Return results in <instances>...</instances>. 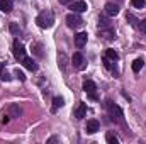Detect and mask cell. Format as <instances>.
<instances>
[{
    "label": "cell",
    "instance_id": "44dd1931",
    "mask_svg": "<svg viewBox=\"0 0 146 144\" xmlns=\"http://www.w3.org/2000/svg\"><path fill=\"white\" fill-rule=\"evenodd\" d=\"M131 3H133V7H136V9H145L146 7V0H131Z\"/></svg>",
    "mask_w": 146,
    "mask_h": 144
},
{
    "label": "cell",
    "instance_id": "d4e9b609",
    "mask_svg": "<svg viewBox=\"0 0 146 144\" xmlns=\"http://www.w3.org/2000/svg\"><path fill=\"white\" fill-rule=\"evenodd\" d=\"M15 76H17V80H21V81H24V80H26V76H24V73L21 71V70H15Z\"/></svg>",
    "mask_w": 146,
    "mask_h": 144
},
{
    "label": "cell",
    "instance_id": "603a6c76",
    "mask_svg": "<svg viewBox=\"0 0 146 144\" xmlns=\"http://www.w3.org/2000/svg\"><path fill=\"white\" fill-rule=\"evenodd\" d=\"M106 141H107L109 144H117V143H119V139H117L114 134H110V132L107 134V136H106Z\"/></svg>",
    "mask_w": 146,
    "mask_h": 144
},
{
    "label": "cell",
    "instance_id": "484cf974",
    "mask_svg": "<svg viewBox=\"0 0 146 144\" xmlns=\"http://www.w3.org/2000/svg\"><path fill=\"white\" fill-rule=\"evenodd\" d=\"M138 27H139L141 32H146V20H141V22L138 24Z\"/></svg>",
    "mask_w": 146,
    "mask_h": 144
},
{
    "label": "cell",
    "instance_id": "52a82bcc",
    "mask_svg": "<svg viewBox=\"0 0 146 144\" xmlns=\"http://www.w3.org/2000/svg\"><path fill=\"white\" fill-rule=\"evenodd\" d=\"M99 36L106 41H114L115 39V32L112 31V27H107V29H100V34Z\"/></svg>",
    "mask_w": 146,
    "mask_h": 144
},
{
    "label": "cell",
    "instance_id": "2e32d148",
    "mask_svg": "<svg viewBox=\"0 0 146 144\" xmlns=\"http://www.w3.org/2000/svg\"><path fill=\"white\" fill-rule=\"evenodd\" d=\"M107 27H112L110 20L107 19V17L100 15V17H99V29H107Z\"/></svg>",
    "mask_w": 146,
    "mask_h": 144
},
{
    "label": "cell",
    "instance_id": "5bb4252c",
    "mask_svg": "<svg viewBox=\"0 0 146 144\" xmlns=\"http://www.w3.org/2000/svg\"><path fill=\"white\" fill-rule=\"evenodd\" d=\"M22 63H24V66H26L27 70H31V71H36V70H37V65L34 63V59H33V58H27V56H26V58L22 59Z\"/></svg>",
    "mask_w": 146,
    "mask_h": 144
},
{
    "label": "cell",
    "instance_id": "4fadbf2b",
    "mask_svg": "<svg viewBox=\"0 0 146 144\" xmlns=\"http://www.w3.org/2000/svg\"><path fill=\"white\" fill-rule=\"evenodd\" d=\"M87 114V105L85 104H78V107L75 108V117L76 119H83Z\"/></svg>",
    "mask_w": 146,
    "mask_h": 144
},
{
    "label": "cell",
    "instance_id": "83f0119b",
    "mask_svg": "<svg viewBox=\"0 0 146 144\" xmlns=\"http://www.w3.org/2000/svg\"><path fill=\"white\" fill-rule=\"evenodd\" d=\"M34 48H36V51H34V53H36L37 56H42V51H41V44H36Z\"/></svg>",
    "mask_w": 146,
    "mask_h": 144
},
{
    "label": "cell",
    "instance_id": "7c38bea8",
    "mask_svg": "<svg viewBox=\"0 0 146 144\" xmlns=\"http://www.w3.org/2000/svg\"><path fill=\"white\" fill-rule=\"evenodd\" d=\"M87 44V32H78L75 36V46L76 48H83Z\"/></svg>",
    "mask_w": 146,
    "mask_h": 144
},
{
    "label": "cell",
    "instance_id": "e0dca14e",
    "mask_svg": "<svg viewBox=\"0 0 146 144\" xmlns=\"http://www.w3.org/2000/svg\"><path fill=\"white\" fill-rule=\"evenodd\" d=\"M9 114H10L12 117H19V115L22 114V108L19 107V105H15V104H12V105L9 107Z\"/></svg>",
    "mask_w": 146,
    "mask_h": 144
},
{
    "label": "cell",
    "instance_id": "6da1fadb",
    "mask_svg": "<svg viewBox=\"0 0 146 144\" xmlns=\"http://www.w3.org/2000/svg\"><path fill=\"white\" fill-rule=\"evenodd\" d=\"M36 22H37V26H39V27H42V29H49V27L54 24L53 12H49V10L41 12V14L36 17Z\"/></svg>",
    "mask_w": 146,
    "mask_h": 144
},
{
    "label": "cell",
    "instance_id": "1f68e13d",
    "mask_svg": "<svg viewBox=\"0 0 146 144\" xmlns=\"http://www.w3.org/2000/svg\"><path fill=\"white\" fill-rule=\"evenodd\" d=\"M73 0H60V3H65V5H66V3H72Z\"/></svg>",
    "mask_w": 146,
    "mask_h": 144
},
{
    "label": "cell",
    "instance_id": "4dcf8cb0",
    "mask_svg": "<svg viewBox=\"0 0 146 144\" xmlns=\"http://www.w3.org/2000/svg\"><path fill=\"white\" fill-rule=\"evenodd\" d=\"M2 122H3V124H7V122H9V115H3V119H2Z\"/></svg>",
    "mask_w": 146,
    "mask_h": 144
},
{
    "label": "cell",
    "instance_id": "8fae6325",
    "mask_svg": "<svg viewBox=\"0 0 146 144\" xmlns=\"http://www.w3.org/2000/svg\"><path fill=\"white\" fill-rule=\"evenodd\" d=\"M104 9H106V14L110 15V17H114V15H117V14H119V7H117L115 3H112V2H107Z\"/></svg>",
    "mask_w": 146,
    "mask_h": 144
},
{
    "label": "cell",
    "instance_id": "ba28073f",
    "mask_svg": "<svg viewBox=\"0 0 146 144\" xmlns=\"http://www.w3.org/2000/svg\"><path fill=\"white\" fill-rule=\"evenodd\" d=\"M70 9H72V12L80 14V12H85V10H87V3H85L83 0H78V2H73Z\"/></svg>",
    "mask_w": 146,
    "mask_h": 144
},
{
    "label": "cell",
    "instance_id": "7402d4cb",
    "mask_svg": "<svg viewBox=\"0 0 146 144\" xmlns=\"http://www.w3.org/2000/svg\"><path fill=\"white\" fill-rule=\"evenodd\" d=\"M10 32L14 36H21V29H19V26L15 22H10Z\"/></svg>",
    "mask_w": 146,
    "mask_h": 144
},
{
    "label": "cell",
    "instance_id": "7a4b0ae2",
    "mask_svg": "<svg viewBox=\"0 0 146 144\" xmlns=\"http://www.w3.org/2000/svg\"><path fill=\"white\" fill-rule=\"evenodd\" d=\"M107 108H109L110 120H112V122H115V124H124V114H122V110L117 107L115 104L107 102Z\"/></svg>",
    "mask_w": 146,
    "mask_h": 144
},
{
    "label": "cell",
    "instance_id": "f546056e",
    "mask_svg": "<svg viewBox=\"0 0 146 144\" xmlns=\"http://www.w3.org/2000/svg\"><path fill=\"white\" fill-rule=\"evenodd\" d=\"M2 75H3V63L0 61V80H2Z\"/></svg>",
    "mask_w": 146,
    "mask_h": 144
},
{
    "label": "cell",
    "instance_id": "30bf717a",
    "mask_svg": "<svg viewBox=\"0 0 146 144\" xmlns=\"http://www.w3.org/2000/svg\"><path fill=\"white\" fill-rule=\"evenodd\" d=\"M85 131H87L88 134H95V132L99 131V122H97L95 119H90V120L87 122V126H85Z\"/></svg>",
    "mask_w": 146,
    "mask_h": 144
},
{
    "label": "cell",
    "instance_id": "3957f363",
    "mask_svg": "<svg viewBox=\"0 0 146 144\" xmlns=\"http://www.w3.org/2000/svg\"><path fill=\"white\" fill-rule=\"evenodd\" d=\"M66 24H68V27H72V29H78V27L83 26V19H82L76 12H73V14H68V15H66Z\"/></svg>",
    "mask_w": 146,
    "mask_h": 144
},
{
    "label": "cell",
    "instance_id": "d6986e66",
    "mask_svg": "<svg viewBox=\"0 0 146 144\" xmlns=\"http://www.w3.org/2000/svg\"><path fill=\"white\" fill-rule=\"evenodd\" d=\"M63 105H65V98L63 97H54L53 98V112L58 107H63Z\"/></svg>",
    "mask_w": 146,
    "mask_h": 144
},
{
    "label": "cell",
    "instance_id": "4316f807",
    "mask_svg": "<svg viewBox=\"0 0 146 144\" xmlns=\"http://www.w3.org/2000/svg\"><path fill=\"white\" fill-rule=\"evenodd\" d=\"M127 19L131 20V24H133V26H138V22H139V20H138V19H134L131 14H127Z\"/></svg>",
    "mask_w": 146,
    "mask_h": 144
},
{
    "label": "cell",
    "instance_id": "cb8c5ba5",
    "mask_svg": "<svg viewBox=\"0 0 146 144\" xmlns=\"http://www.w3.org/2000/svg\"><path fill=\"white\" fill-rule=\"evenodd\" d=\"M104 65H106V66H107V68H109V70H110L112 73H115V75H117V70H115V66H114V65L110 63L109 58H106V59H104Z\"/></svg>",
    "mask_w": 146,
    "mask_h": 144
},
{
    "label": "cell",
    "instance_id": "9a60e30c",
    "mask_svg": "<svg viewBox=\"0 0 146 144\" xmlns=\"http://www.w3.org/2000/svg\"><path fill=\"white\" fill-rule=\"evenodd\" d=\"M0 10L5 12V14H9L12 10V2L10 0H0Z\"/></svg>",
    "mask_w": 146,
    "mask_h": 144
},
{
    "label": "cell",
    "instance_id": "ffe728a7",
    "mask_svg": "<svg viewBox=\"0 0 146 144\" xmlns=\"http://www.w3.org/2000/svg\"><path fill=\"white\" fill-rule=\"evenodd\" d=\"M106 58H109L110 61H117V59H119V54H117L114 49H107V53H106Z\"/></svg>",
    "mask_w": 146,
    "mask_h": 144
},
{
    "label": "cell",
    "instance_id": "ac0fdd59",
    "mask_svg": "<svg viewBox=\"0 0 146 144\" xmlns=\"http://www.w3.org/2000/svg\"><path fill=\"white\" fill-rule=\"evenodd\" d=\"M143 65H145V61H143L141 58L134 59V61H133V71H134V73H139V70L143 68Z\"/></svg>",
    "mask_w": 146,
    "mask_h": 144
},
{
    "label": "cell",
    "instance_id": "9c48e42d",
    "mask_svg": "<svg viewBox=\"0 0 146 144\" xmlns=\"http://www.w3.org/2000/svg\"><path fill=\"white\" fill-rule=\"evenodd\" d=\"M58 66L61 71H66V66H68V56L65 53H58Z\"/></svg>",
    "mask_w": 146,
    "mask_h": 144
},
{
    "label": "cell",
    "instance_id": "5b68a950",
    "mask_svg": "<svg viewBox=\"0 0 146 144\" xmlns=\"http://www.w3.org/2000/svg\"><path fill=\"white\" fill-rule=\"evenodd\" d=\"M83 90H85V93H88V95H90V98L97 100V93H95V90H97V85H95L92 80H87V81L83 83Z\"/></svg>",
    "mask_w": 146,
    "mask_h": 144
},
{
    "label": "cell",
    "instance_id": "277c9868",
    "mask_svg": "<svg viewBox=\"0 0 146 144\" xmlns=\"http://www.w3.org/2000/svg\"><path fill=\"white\" fill-rule=\"evenodd\" d=\"M14 56H15L19 61H22V59L26 58V48H24V44H22L19 39L14 41Z\"/></svg>",
    "mask_w": 146,
    "mask_h": 144
},
{
    "label": "cell",
    "instance_id": "8992f818",
    "mask_svg": "<svg viewBox=\"0 0 146 144\" xmlns=\"http://www.w3.org/2000/svg\"><path fill=\"white\" fill-rule=\"evenodd\" d=\"M72 63H73V66H75L76 70H83V66H85V59H83L82 53H75V54H73Z\"/></svg>",
    "mask_w": 146,
    "mask_h": 144
},
{
    "label": "cell",
    "instance_id": "f1b7e54d",
    "mask_svg": "<svg viewBox=\"0 0 146 144\" xmlns=\"http://www.w3.org/2000/svg\"><path fill=\"white\" fill-rule=\"evenodd\" d=\"M2 80H5V81H9V80H10V76H9L7 73H3V75H2Z\"/></svg>",
    "mask_w": 146,
    "mask_h": 144
}]
</instances>
